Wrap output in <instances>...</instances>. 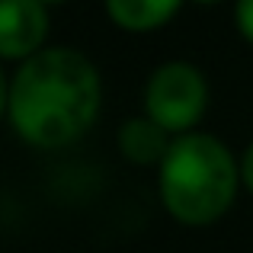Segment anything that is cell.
<instances>
[{
	"label": "cell",
	"mask_w": 253,
	"mask_h": 253,
	"mask_svg": "<svg viewBox=\"0 0 253 253\" xmlns=\"http://www.w3.org/2000/svg\"><path fill=\"white\" fill-rule=\"evenodd\" d=\"M103 106L99 68L77 48L51 45L36 51L10 77L6 116L26 144L58 151L81 141Z\"/></svg>",
	"instance_id": "1"
},
{
	"label": "cell",
	"mask_w": 253,
	"mask_h": 253,
	"mask_svg": "<svg viewBox=\"0 0 253 253\" xmlns=\"http://www.w3.org/2000/svg\"><path fill=\"white\" fill-rule=\"evenodd\" d=\"M237 189L241 170L234 151L209 131L173 138L157 167L161 205L173 221L186 228H205L224 218L237 199Z\"/></svg>",
	"instance_id": "2"
},
{
	"label": "cell",
	"mask_w": 253,
	"mask_h": 253,
	"mask_svg": "<svg viewBox=\"0 0 253 253\" xmlns=\"http://www.w3.org/2000/svg\"><path fill=\"white\" fill-rule=\"evenodd\" d=\"M144 112L170 138L189 135L209 109V81L189 61H164L144 84Z\"/></svg>",
	"instance_id": "3"
},
{
	"label": "cell",
	"mask_w": 253,
	"mask_h": 253,
	"mask_svg": "<svg viewBox=\"0 0 253 253\" xmlns=\"http://www.w3.org/2000/svg\"><path fill=\"white\" fill-rule=\"evenodd\" d=\"M48 26V10L39 0H0V58L23 64L42 51Z\"/></svg>",
	"instance_id": "4"
},
{
	"label": "cell",
	"mask_w": 253,
	"mask_h": 253,
	"mask_svg": "<svg viewBox=\"0 0 253 253\" xmlns=\"http://www.w3.org/2000/svg\"><path fill=\"white\" fill-rule=\"evenodd\" d=\"M173 138L164 128H157L148 116H131L119 125L116 131V144L119 154L135 167H161L164 154H167Z\"/></svg>",
	"instance_id": "5"
},
{
	"label": "cell",
	"mask_w": 253,
	"mask_h": 253,
	"mask_svg": "<svg viewBox=\"0 0 253 253\" xmlns=\"http://www.w3.org/2000/svg\"><path fill=\"white\" fill-rule=\"evenodd\" d=\"M179 13L176 0H109L106 16L122 32H154Z\"/></svg>",
	"instance_id": "6"
},
{
	"label": "cell",
	"mask_w": 253,
	"mask_h": 253,
	"mask_svg": "<svg viewBox=\"0 0 253 253\" xmlns=\"http://www.w3.org/2000/svg\"><path fill=\"white\" fill-rule=\"evenodd\" d=\"M234 26L244 39L253 45V0H241L234 6Z\"/></svg>",
	"instance_id": "7"
},
{
	"label": "cell",
	"mask_w": 253,
	"mask_h": 253,
	"mask_svg": "<svg viewBox=\"0 0 253 253\" xmlns=\"http://www.w3.org/2000/svg\"><path fill=\"white\" fill-rule=\"evenodd\" d=\"M237 170H241V186H247V189L253 192V141L244 148L241 161H237Z\"/></svg>",
	"instance_id": "8"
},
{
	"label": "cell",
	"mask_w": 253,
	"mask_h": 253,
	"mask_svg": "<svg viewBox=\"0 0 253 253\" xmlns=\"http://www.w3.org/2000/svg\"><path fill=\"white\" fill-rule=\"evenodd\" d=\"M6 96H10V77L0 68V116H6Z\"/></svg>",
	"instance_id": "9"
}]
</instances>
